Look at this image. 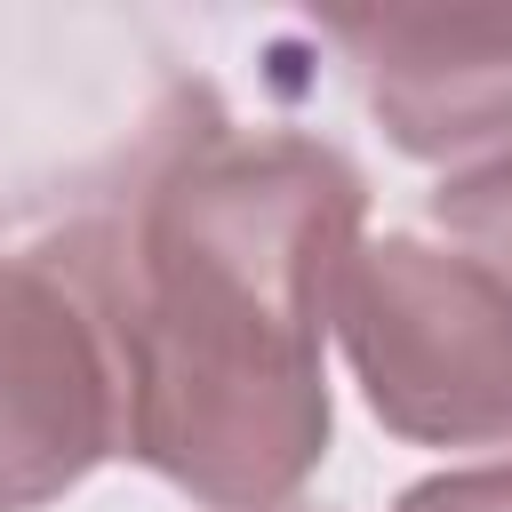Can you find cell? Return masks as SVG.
Wrapping results in <instances>:
<instances>
[{"instance_id": "2", "label": "cell", "mask_w": 512, "mask_h": 512, "mask_svg": "<svg viewBox=\"0 0 512 512\" xmlns=\"http://www.w3.org/2000/svg\"><path fill=\"white\" fill-rule=\"evenodd\" d=\"M328 328L384 432L416 448H512V288L464 248L416 232L360 240Z\"/></svg>"}, {"instance_id": "1", "label": "cell", "mask_w": 512, "mask_h": 512, "mask_svg": "<svg viewBox=\"0 0 512 512\" xmlns=\"http://www.w3.org/2000/svg\"><path fill=\"white\" fill-rule=\"evenodd\" d=\"M360 216L336 144L176 96L120 192L56 232L112 344L120 456L208 512L296 504L336 432L320 344Z\"/></svg>"}, {"instance_id": "5", "label": "cell", "mask_w": 512, "mask_h": 512, "mask_svg": "<svg viewBox=\"0 0 512 512\" xmlns=\"http://www.w3.org/2000/svg\"><path fill=\"white\" fill-rule=\"evenodd\" d=\"M432 224L512 288V144L488 152V160H464L432 184Z\"/></svg>"}, {"instance_id": "6", "label": "cell", "mask_w": 512, "mask_h": 512, "mask_svg": "<svg viewBox=\"0 0 512 512\" xmlns=\"http://www.w3.org/2000/svg\"><path fill=\"white\" fill-rule=\"evenodd\" d=\"M392 512H512V456H504V464L432 472V480L400 488V496H392Z\"/></svg>"}, {"instance_id": "3", "label": "cell", "mask_w": 512, "mask_h": 512, "mask_svg": "<svg viewBox=\"0 0 512 512\" xmlns=\"http://www.w3.org/2000/svg\"><path fill=\"white\" fill-rule=\"evenodd\" d=\"M120 456V376L64 240H0V512H40Z\"/></svg>"}, {"instance_id": "7", "label": "cell", "mask_w": 512, "mask_h": 512, "mask_svg": "<svg viewBox=\"0 0 512 512\" xmlns=\"http://www.w3.org/2000/svg\"><path fill=\"white\" fill-rule=\"evenodd\" d=\"M280 512H312V504H280Z\"/></svg>"}, {"instance_id": "4", "label": "cell", "mask_w": 512, "mask_h": 512, "mask_svg": "<svg viewBox=\"0 0 512 512\" xmlns=\"http://www.w3.org/2000/svg\"><path fill=\"white\" fill-rule=\"evenodd\" d=\"M376 128L408 160H488L512 144V0L472 8H328Z\"/></svg>"}]
</instances>
